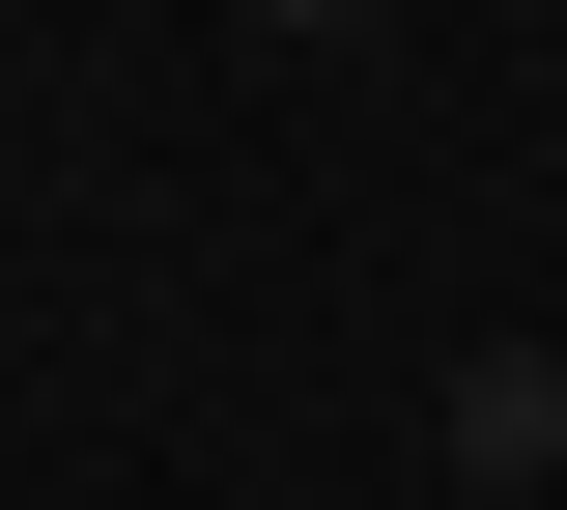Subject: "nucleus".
<instances>
[{
	"label": "nucleus",
	"mask_w": 567,
	"mask_h": 510,
	"mask_svg": "<svg viewBox=\"0 0 567 510\" xmlns=\"http://www.w3.org/2000/svg\"><path fill=\"white\" fill-rule=\"evenodd\" d=\"M454 454H483V482H567V368H483V397H454Z\"/></svg>",
	"instance_id": "f257e3e1"
},
{
	"label": "nucleus",
	"mask_w": 567,
	"mask_h": 510,
	"mask_svg": "<svg viewBox=\"0 0 567 510\" xmlns=\"http://www.w3.org/2000/svg\"><path fill=\"white\" fill-rule=\"evenodd\" d=\"M256 29H341V0H256Z\"/></svg>",
	"instance_id": "f03ea898"
}]
</instances>
